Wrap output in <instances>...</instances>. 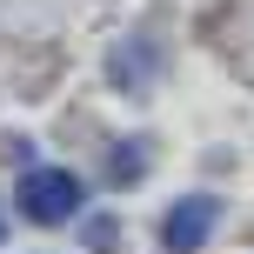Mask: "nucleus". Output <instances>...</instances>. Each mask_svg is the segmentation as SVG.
<instances>
[{
  "mask_svg": "<svg viewBox=\"0 0 254 254\" xmlns=\"http://www.w3.org/2000/svg\"><path fill=\"white\" fill-rule=\"evenodd\" d=\"M80 201H87V181L67 174V167H27V181H20V214L34 221V228H61V221H74Z\"/></svg>",
  "mask_w": 254,
  "mask_h": 254,
  "instance_id": "nucleus-1",
  "label": "nucleus"
},
{
  "mask_svg": "<svg viewBox=\"0 0 254 254\" xmlns=\"http://www.w3.org/2000/svg\"><path fill=\"white\" fill-rule=\"evenodd\" d=\"M207 234H214V201H207V194L174 201V207H167V221H161V248H167V254H194Z\"/></svg>",
  "mask_w": 254,
  "mask_h": 254,
  "instance_id": "nucleus-2",
  "label": "nucleus"
},
{
  "mask_svg": "<svg viewBox=\"0 0 254 254\" xmlns=\"http://www.w3.org/2000/svg\"><path fill=\"white\" fill-rule=\"evenodd\" d=\"M107 174H114V188H134V181L147 174V161H140V140H127V147H114V161H107Z\"/></svg>",
  "mask_w": 254,
  "mask_h": 254,
  "instance_id": "nucleus-3",
  "label": "nucleus"
},
{
  "mask_svg": "<svg viewBox=\"0 0 254 254\" xmlns=\"http://www.w3.org/2000/svg\"><path fill=\"white\" fill-rule=\"evenodd\" d=\"M0 234H7V221H0Z\"/></svg>",
  "mask_w": 254,
  "mask_h": 254,
  "instance_id": "nucleus-4",
  "label": "nucleus"
}]
</instances>
